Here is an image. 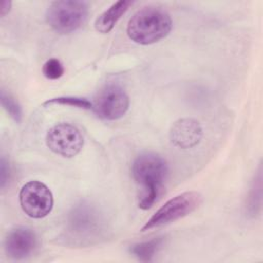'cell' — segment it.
Segmentation results:
<instances>
[{
    "mask_svg": "<svg viewBox=\"0 0 263 263\" xmlns=\"http://www.w3.org/2000/svg\"><path fill=\"white\" fill-rule=\"evenodd\" d=\"M65 70L63 64L58 59H49L47 60L42 67V73L44 77L50 80H55L63 76Z\"/></svg>",
    "mask_w": 263,
    "mask_h": 263,
    "instance_id": "2e32d148",
    "label": "cell"
},
{
    "mask_svg": "<svg viewBox=\"0 0 263 263\" xmlns=\"http://www.w3.org/2000/svg\"><path fill=\"white\" fill-rule=\"evenodd\" d=\"M200 202L201 195L198 192H183L171 198L160 209H158L141 228V231H148L177 221L196 210Z\"/></svg>",
    "mask_w": 263,
    "mask_h": 263,
    "instance_id": "5b68a950",
    "label": "cell"
},
{
    "mask_svg": "<svg viewBox=\"0 0 263 263\" xmlns=\"http://www.w3.org/2000/svg\"><path fill=\"white\" fill-rule=\"evenodd\" d=\"M92 105V110L100 118L116 120L127 112L129 98L121 86L108 84L100 90Z\"/></svg>",
    "mask_w": 263,
    "mask_h": 263,
    "instance_id": "ba28073f",
    "label": "cell"
},
{
    "mask_svg": "<svg viewBox=\"0 0 263 263\" xmlns=\"http://www.w3.org/2000/svg\"><path fill=\"white\" fill-rule=\"evenodd\" d=\"M201 138V125L193 118H181L177 120L170 130L171 142L181 149H189L196 146Z\"/></svg>",
    "mask_w": 263,
    "mask_h": 263,
    "instance_id": "30bf717a",
    "label": "cell"
},
{
    "mask_svg": "<svg viewBox=\"0 0 263 263\" xmlns=\"http://www.w3.org/2000/svg\"><path fill=\"white\" fill-rule=\"evenodd\" d=\"M163 243L162 237H155L147 241L139 242L130 247L129 251L141 262L152 261L154 255L158 252Z\"/></svg>",
    "mask_w": 263,
    "mask_h": 263,
    "instance_id": "7c38bea8",
    "label": "cell"
},
{
    "mask_svg": "<svg viewBox=\"0 0 263 263\" xmlns=\"http://www.w3.org/2000/svg\"><path fill=\"white\" fill-rule=\"evenodd\" d=\"M45 142L49 150L63 157L77 155L84 144L80 130L70 123H59L48 129Z\"/></svg>",
    "mask_w": 263,
    "mask_h": 263,
    "instance_id": "52a82bcc",
    "label": "cell"
},
{
    "mask_svg": "<svg viewBox=\"0 0 263 263\" xmlns=\"http://www.w3.org/2000/svg\"><path fill=\"white\" fill-rule=\"evenodd\" d=\"M172 26V18L164 9L146 6L138 10L128 21L126 33L132 41L148 45L166 37Z\"/></svg>",
    "mask_w": 263,
    "mask_h": 263,
    "instance_id": "3957f363",
    "label": "cell"
},
{
    "mask_svg": "<svg viewBox=\"0 0 263 263\" xmlns=\"http://www.w3.org/2000/svg\"><path fill=\"white\" fill-rule=\"evenodd\" d=\"M10 7H11V2L8 1V0H3L0 4V14H1V16L6 15L9 12Z\"/></svg>",
    "mask_w": 263,
    "mask_h": 263,
    "instance_id": "ac0fdd59",
    "label": "cell"
},
{
    "mask_svg": "<svg viewBox=\"0 0 263 263\" xmlns=\"http://www.w3.org/2000/svg\"><path fill=\"white\" fill-rule=\"evenodd\" d=\"M99 210L87 202L75 205L68 214L65 239L74 246H89L103 238L106 223Z\"/></svg>",
    "mask_w": 263,
    "mask_h": 263,
    "instance_id": "7a4b0ae2",
    "label": "cell"
},
{
    "mask_svg": "<svg viewBox=\"0 0 263 263\" xmlns=\"http://www.w3.org/2000/svg\"><path fill=\"white\" fill-rule=\"evenodd\" d=\"M18 197L22 210L31 218H44L53 206V196L50 189L40 181L26 183L21 188Z\"/></svg>",
    "mask_w": 263,
    "mask_h": 263,
    "instance_id": "8992f818",
    "label": "cell"
},
{
    "mask_svg": "<svg viewBox=\"0 0 263 263\" xmlns=\"http://www.w3.org/2000/svg\"><path fill=\"white\" fill-rule=\"evenodd\" d=\"M262 176H261V170L258 172L257 176L255 177L253 184L251 186L249 196H248V212L250 215L255 216L259 213L261 209V189H262Z\"/></svg>",
    "mask_w": 263,
    "mask_h": 263,
    "instance_id": "4fadbf2b",
    "label": "cell"
},
{
    "mask_svg": "<svg viewBox=\"0 0 263 263\" xmlns=\"http://www.w3.org/2000/svg\"><path fill=\"white\" fill-rule=\"evenodd\" d=\"M37 245L34 231L28 227H16L6 236L4 249L6 255L14 260L25 259L30 256Z\"/></svg>",
    "mask_w": 263,
    "mask_h": 263,
    "instance_id": "9c48e42d",
    "label": "cell"
},
{
    "mask_svg": "<svg viewBox=\"0 0 263 263\" xmlns=\"http://www.w3.org/2000/svg\"><path fill=\"white\" fill-rule=\"evenodd\" d=\"M9 175H10L9 164L5 160V158L2 157L1 158V168H0V186H1L2 189L7 184L8 180H9Z\"/></svg>",
    "mask_w": 263,
    "mask_h": 263,
    "instance_id": "e0dca14e",
    "label": "cell"
},
{
    "mask_svg": "<svg viewBox=\"0 0 263 263\" xmlns=\"http://www.w3.org/2000/svg\"><path fill=\"white\" fill-rule=\"evenodd\" d=\"M52 105H62V106H70L75 107L79 109L84 110H90L92 109L93 105L91 102L84 98H78V97H58L50 100L45 101L42 106H52Z\"/></svg>",
    "mask_w": 263,
    "mask_h": 263,
    "instance_id": "5bb4252c",
    "label": "cell"
},
{
    "mask_svg": "<svg viewBox=\"0 0 263 263\" xmlns=\"http://www.w3.org/2000/svg\"><path fill=\"white\" fill-rule=\"evenodd\" d=\"M165 159L155 152L139 154L132 164V176L138 186V205L150 209L159 198L167 177Z\"/></svg>",
    "mask_w": 263,
    "mask_h": 263,
    "instance_id": "6da1fadb",
    "label": "cell"
},
{
    "mask_svg": "<svg viewBox=\"0 0 263 263\" xmlns=\"http://www.w3.org/2000/svg\"><path fill=\"white\" fill-rule=\"evenodd\" d=\"M88 5L79 0H59L49 4L46 9V22L60 34H70L78 30L86 21Z\"/></svg>",
    "mask_w": 263,
    "mask_h": 263,
    "instance_id": "277c9868",
    "label": "cell"
},
{
    "mask_svg": "<svg viewBox=\"0 0 263 263\" xmlns=\"http://www.w3.org/2000/svg\"><path fill=\"white\" fill-rule=\"evenodd\" d=\"M1 105L4 108V110L9 114V116L17 123L22 121L23 112L21 105L17 103V101L14 99L12 95L5 91L4 89L1 90Z\"/></svg>",
    "mask_w": 263,
    "mask_h": 263,
    "instance_id": "9a60e30c",
    "label": "cell"
},
{
    "mask_svg": "<svg viewBox=\"0 0 263 263\" xmlns=\"http://www.w3.org/2000/svg\"><path fill=\"white\" fill-rule=\"evenodd\" d=\"M133 2L121 0L113 3L107 10H105L95 22V28L98 32L106 34L109 33L121 17L122 14L128 9Z\"/></svg>",
    "mask_w": 263,
    "mask_h": 263,
    "instance_id": "8fae6325",
    "label": "cell"
}]
</instances>
